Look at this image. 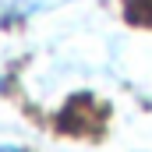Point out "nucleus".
I'll return each instance as SVG.
<instances>
[{"label":"nucleus","instance_id":"1","mask_svg":"<svg viewBox=\"0 0 152 152\" xmlns=\"http://www.w3.org/2000/svg\"><path fill=\"white\" fill-rule=\"evenodd\" d=\"M50 0H0V25H14L28 14H36L39 7H46Z\"/></svg>","mask_w":152,"mask_h":152},{"label":"nucleus","instance_id":"2","mask_svg":"<svg viewBox=\"0 0 152 152\" xmlns=\"http://www.w3.org/2000/svg\"><path fill=\"white\" fill-rule=\"evenodd\" d=\"M0 152H21V149H0Z\"/></svg>","mask_w":152,"mask_h":152}]
</instances>
